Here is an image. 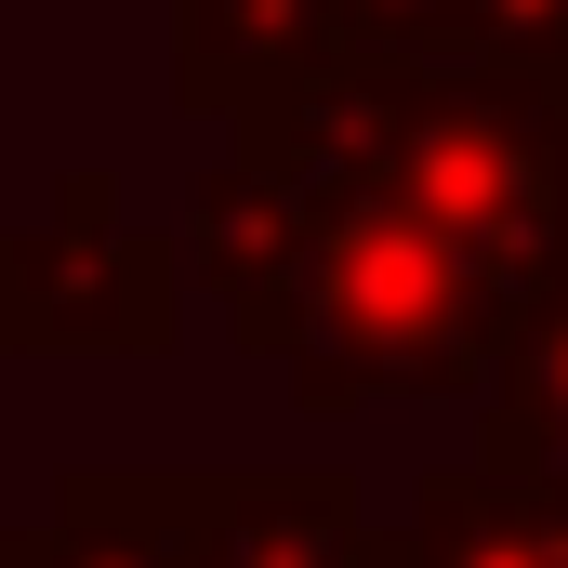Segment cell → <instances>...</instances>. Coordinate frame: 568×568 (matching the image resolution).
<instances>
[{
  "label": "cell",
  "mask_w": 568,
  "mask_h": 568,
  "mask_svg": "<svg viewBox=\"0 0 568 568\" xmlns=\"http://www.w3.org/2000/svg\"><path fill=\"white\" fill-rule=\"evenodd\" d=\"M239 159L278 199L397 185L516 317L568 265V80H516V67H331L317 93L239 120Z\"/></svg>",
  "instance_id": "1"
},
{
  "label": "cell",
  "mask_w": 568,
  "mask_h": 568,
  "mask_svg": "<svg viewBox=\"0 0 568 568\" xmlns=\"http://www.w3.org/2000/svg\"><path fill=\"white\" fill-rule=\"evenodd\" d=\"M304 212V331H291V397L357 410V397H463L503 371L516 304L476 278L397 185L291 199Z\"/></svg>",
  "instance_id": "2"
},
{
  "label": "cell",
  "mask_w": 568,
  "mask_h": 568,
  "mask_svg": "<svg viewBox=\"0 0 568 568\" xmlns=\"http://www.w3.org/2000/svg\"><path fill=\"white\" fill-rule=\"evenodd\" d=\"M185 331V252L120 199L106 159H67L40 212L0 225V357H159Z\"/></svg>",
  "instance_id": "3"
},
{
  "label": "cell",
  "mask_w": 568,
  "mask_h": 568,
  "mask_svg": "<svg viewBox=\"0 0 568 568\" xmlns=\"http://www.w3.org/2000/svg\"><path fill=\"white\" fill-rule=\"evenodd\" d=\"M410 568H568V489L542 476H503V463H424L410 489V529H397Z\"/></svg>",
  "instance_id": "8"
},
{
  "label": "cell",
  "mask_w": 568,
  "mask_h": 568,
  "mask_svg": "<svg viewBox=\"0 0 568 568\" xmlns=\"http://www.w3.org/2000/svg\"><path fill=\"white\" fill-rule=\"evenodd\" d=\"M212 463H67L40 529H0V568H212Z\"/></svg>",
  "instance_id": "4"
},
{
  "label": "cell",
  "mask_w": 568,
  "mask_h": 568,
  "mask_svg": "<svg viewBox=\"0 0 568 568\" xmlns=\"http://www.w3.org/2000/svg\"><path fill=\"white\" fill-rule=\"evenodd\" d=\"M212 568H410L397 529H371L357 476L331 463H239L212 503Z\"/></svg>",
  "instance_id": "7"
},
{
  "label": "cell",
  "mask_w": 568,
  "mask_h": 568,
  "mask_svg": "<svg viewBox=\"0 0 568 568\" xmlns=\"http://www.w3.org/2000/svg\"><path fill=\"white\" fill-rule=\"evenodd\" d=\"M476 463H503V476H542V489H568V265L542 278V304L516 317L503 371L476 384Z\"/></svg>",
  "instance_id": "9"
},
{
  "label": "cell",
  "mask_w": 568,
  "mask_h": 568,
  "mask_svg": "<svg viewBox=\"0 0 568 568\" xmlns=\"http://www.w3.org/2000/svg\"><path fill=\"white\" fill-rule=\"evenodd\" d=\"M172 252H185V291L225 317L239 357H291V331H304V212L252 159H212L185 185V239Z\"/></svg>",
  "instance_id": "5"
},
{
  "label": "cell",
  "mask_w": 568,
  "mask_h": 568,
  "mask_svg": "<svg viewBox=\"0 0 568 568\" xmlns=\"http://www.w3.org/2000/svg\"><path fill=\"white\" fill-rule=\"evenodd\" d=\"M344 67H449V0H331Z\"/></svg>",
  "instance_id": "11"
},
{
  "label": "cell",
  "mask_w": 568,
  "mask_h": 568,
  "mask_svg": "<svg viewBox=\"0 0 568 568\" xmlns=\"http://www.w3.org/2000/svg\"><path fill=\"white\" fill-rule=\"evenodd\" d=\"M449 67L568 80V0H449Z\"/></svg>",
  "instance_id": "10"
},
{
  "label": "cell",
  "mask_w": 568,
  "mask_h": 568,
  "mask_svg": "<svg viewBox=\"0 0 568 568\" xmlns=\"http://www.w3.org/2000/svg\"><path fill=\"white\" fill-rule=\"evenodd\" d=\"M344 67L331 0H172V106L199 120H265Z\"/></svg>",
  "instance_id": "6"
}]
</instances>
